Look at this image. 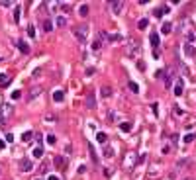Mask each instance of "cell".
Returning <instances> with one entry per match:
<instances>
[{
    "label": "cell",
    "mask_w": 196,
    "mask_h": 180,
    "mask_svg": "<svg viewBox=\"0 0 196 180\" xmlns=\"http://www.w3.org/2000/svg\"><path fill=\"white\" fill-rule=\"evenodd\" d=\"M165 14H169V6H159V8L153 12V16L155 18H163Z\"/></svg>",
    "instance_id": "cell-9"
},
{
    "label": "cell",
    "mask_w": 196,
    "mask_h": 180,
    "mask_svg": "<svg viewBox=\"0 0 196 180\" xmlns=\"http://www.w3.org/2000/svg\"><path fill=\"white\" fill-rule=\"evenodd\" d=\"M184 55L186 57H194L196 55V49H194L192 43H184Z\"/></svg>",
    "instance_id": "cell-10"
},
{
    "label": "cell",
    "mask_w": 196,
    "mask_h": 180,
    "mask_svg": "<svg viewBox=\"0 0 196 180\" xmlns=\"http://www.w3.org/2000/svg\"><path fill=\"white\" fill-rule=\"evenodd\" d=\"M78 14H81L83 18H86V16H88V6L83 4V6H81V10H78Z\"/></svg>",
    "instance_id": "cell-24"
},
{
    "label": "cell",
    "mask_w": 196,
    "mask_h": 180,
    "mask_svg": "<svg viewBox=\"0 0 196 180\" xmlns=\"http://www.w3.org/2000/svg\"><path fill=\"white\" fill-rule=\"evenodd\" d=\"M20 8H18V6H16V8H14V22H16V24H18V22H20Z\"/></svg>",
    "instance_id": "cell-33"
},
{
    "label": "cell",
    "mask_w": 196,
    "mask_h": 180,
    "mask_svg": "<svg viewBox=\"0 0 196 180\" xmlns=\"http://www.w3.org/2000/svg\"><path fill=\"white\" fill-rule=\"evenodd\" d=\"M16 45H18V49H20L22 53H30V45H28V43H26L24 39H20V41L16 43Z\"/></svg>",
    "instance_id": "cell-14"
},
{
    "label": "cell",
    "mask_w": 196,
    "mask_h": 180,
    "mask_svg": "<svg viewBox=\"0 0 196 180\" xmlns=\"http://www.w3.org/2000/svg\"><path fill=\"white\" fill-rule=\"evenodd\" d=\"M184 164H188V161H186V159H183V161H178V163H177V167H184Z\"/></svg>",
    "instance_id": "cell-42"
},
{
    "label": "cell",
    "mask_w": 196,
    "mask_h": 180,
    "mask_svg": "<svg viewBox=\"0 0 196 180\" xmlns=\"http://www.w3.org/2000/svg\"><path fill=\"white\" fill-rule=\"evenodd\" d=\"M63 100H65V94L61 90H55L53 92V102H63Z\"/></svg>",
    "instance_id": "cell-18"
},
{
    "label": "cell",
    "mask_w": 196,
    "mask_h": 180,
    "mask_svg": "<svg viewBox=\"0 0 196 180\" xmlns=\"http://www.w3.org/2000/svg\"><path fill=\"white\" fill-rule=\"evenodd\" d=\"M53 163H55L57 168H65V167H67V157H65V155H55Z\"/></svg>",
    "instance_id": "cell-5"
},
{
    "label": "cell",
    "mask_w": 196,
    "mask_h": 180,
    "mask_svg": "<svg viewBox=\"0 0 196 180\" xmlns=\"http://www.w3.org/2000/svg\"><path fill=\"white\" fill-rule=\"evenodd\" d=\"M96 141L100 143V145H106V143H108V135H106V133H102V131L96 133Z\"/></svg>",
    "instance_id": "cell-15"
},
{
    "label": "cell",
    "mask_w": 196,
    "mask_h": 180,
    "mask_svg": "<svg viewBox=\"0 0 196 180\" xmlns=\"http://www.w3.org/2000/svg\"><path fill=\"white\" fill-rule=\"evenodd\" d=\"M173 114H175V116H177V118H180V116H183V114H184V112H183V110H180V108H178V106L175 104V106H173Z\"/></svg>",
    "instance_id": "cell-29"
},
{
    "label": "cell",
    "mask_w": 196,
    "mask_h": 180,
    "mask_svg": "<svg viewBox=\"0 0 196 180\" xmlns=\"http://www.w3.org/2000/svg\"><path fill=\"white\" fill-rule=\"evenodd\" d=\"M128 86H129V90H132V92H133V94H137V92H139V86H137V84H135L133 80H132V82H129Z\"/></svg>",
    "instance_id": "cell-30"
},
{
    "label": "cell",
    "mask_w": 196,
    "mask_h": 180,
    "mask_svg": "<svg viewBox=\"0 0 196 180\" xmlns=\"http://www.w3.org/2000/svg\"><path fill=\"white\" fill-rule=\"evenodd\" d=\"M61 6V8L65 10V12H67V10H71V4H67V2H63V4H59Z\"/></svg>",
    "instance_id": "cell-40"
},
{
    "label": "cell",
    "mask_w": 196,
    "mask_h": 180,
    "mask_svg": "<svg viewBox=\"0 0 196 180\" xmlns=\"http://www.w3.org/2000/svg\"><path fill=\"white\" fill-rule=\"evenodd\" d=\"M108 39H110V41H122L124 37H122L120 33H110V35H108Z\"/></svg>",
    "instance_id": "cell-25"
},
{
    "label": "cell",
    "mask_w": 196,
    "mask_h": 180,
    "mask_svg": "<svg viewBox=\"0 0 196 180\" xmlns=\"http://www.w3.org/2000/svg\"><path fill=\"white\" fill-rule=\"evenodd\" d=\"M183 90H184V82H183V78H178L177 84H175V96H180Z\"/></svg>",
    "instance_id": "cell-11"
},
{
    "label": "cell",
    "mask_w": 196,
    "mask_h": 180,
    "mask_svg": "<svg viewBox=\"0 0 196 180\" xmlns=\"http://www.w3.org/2000/svg\"><path fill=\"white\" fill-rule=\"evenodd\" d=\"M12 80L10 78V75H6V73H0V84H8Z\"/></svg>",
    "instance_id": "cell-22"
},
{
    "label": "cell",
    "mask_w": 196,
    "mask_h": 180,
    "mask_svg": "<svg viewBox=\"0 0 196 180\" xmlns=\"http://www.w3.org/2000/svg\"><path fill=\"white\" fill-rule=\"evenodd\" d=\"M192 141H194V135H192V133L184 135V143H192Z\"/></svg>",
    "instance_id": "cell-37"
},
{
    "label": "cell",
    "mask_w": 196,
    "mask_h": 180,
    "mask_svg": "<svg viewBox=\"0 0 196 180\" xmlns=\"http://www.w3.org/2000/svg\"><path fill=\"white\" fill-rule=\"evenodd\" d=\"M28 35H30V37H35V27L33 26H28Z\"/></svg>",
    "instance_id": "cell-35"
},
{
    "label": "cell",
    "mask_w": 196,
    "mask_h": 180,
    "mask_svg": "<svg viewBox=\"0 0 196 180\" xmlns=\"http://www.w3.org/2000/svg\"><path fill=\"white\" fill-rule=\"evenodd\" d=\"M175 75H177L175 67H167L165 69V86H167V88H171V86H173V82H175Z\"/></svg>",
    "instance_id": "cell-3"
},
{
    "label": "cell",
    "mask_w": 196,
    "mask_h": 180,
    "mask_svg": "<svg viewBox=\"0 0 196 180\" xmlns=\"http://www.w3.org/2000/svg\"><path fill=\"white\" fill-rule=\"evenodd\" d=\"M0 6H4V8H10L12 2H10V0H8V2H6V0H0Z\"/></svg>",
    "instance_id": "cell-38"
},
{
    "label": "cell",
    "mask_w": 196,
    "mask_h": 180,
    "mask_svg": "<svg viewBox=\"0 0 196 180\" xmlns=\"http://www.w3.org/2000/svg\"><path fill=\"white\" fill-rule=\"evenodd\" d=\"M47 143H49V145H55V143H57V137H55V135H47Z\"/></svg>",
    "instance_id": "cell-34"
},
{
    "label": "cell",
    "mask_w": 196,
    "mask_h": 180,
    "mask_svg": "<svg viewBox=\"0 0 196 180\" xmlns=\"http://www.w3.org/2000/svg\"><path fill=\"white\" fill-rule=\"evenodd\" d=\"M183 180H192V178H183Z\"/></svg>",
    "instance_id": "cell-49"
},
{
    "label": "cell",
    "mask_w": 196,
    "mask_h": 180,
    "mask_svg": "<svg viewBox=\"0 0 196 180\" xmlns=\"http://www.w3.org/2000/svg\"><path fill=\"white\" fill-rule=\"evenodd\" d=\"M47 180H59V176H49Z\"/></svg>",
    "instance_id": "cell-46"
},
{
    "label": "cell",
    "mask_w": 196,
    "mask_h": 180,
    "mask_svg": "<svg viewBox=\"0 0 196 180\" xmlns=\"http://www.w3.org/2000/svg\"><path fill=\"white\" fill-rule=\"evenodd\" d=\"M100 47H102V43H100V39H96V41L92 43V49H94V51H98Z\"/></svg>",
    "instance_id": "cell-36"
},
{
    "label": "cell",
    "mask_w": 196,
    "mask_h": 180,
    "mask_svg": "<svg viewBox=\"0 0 196 180\" xmlns=\"http://www.w3.org/2000/svg\"><path fill=\"white\" fill-rule=\"evenodd\" d=\"M35 180H39V178H35Z\"/></svg>",
    "instance_id": "cell-50"
},
{
    "label": "cell",
    "mask_w": 196,
    "mask_h": 180,
    "mask_svg": "<svg viewBox=\"0 0 196 180\" xmlns=\"http://www.w3.org/2000/svg\"><path fill=\"white\" fill-rule=\"evenodd\" d=\"M88 149H90V155H92V161H94V164H98V155L94 153V147H92V145H88Z\"/></svg>",
    "instance_id": "cell-32"
},
{
    "label": "cell",
    "mask_w": 196,
    "mask_h": 180,
    "mask_svg": "<svg viewBox=\"0 0 196 180\" xmlns=\"http://www.w3.org/2000/svg\"><path fill=\"white\" fill-rule=\"evenodd\" d=\"M33 157H35V159H41V157H43V149L41 147H35L33 149Z\"/></svg>",
    "instance_id": "cell-26"
},
{
    "label": "cell",
    "mask_w": 196,
    "mask_h": 180,
    "mask_svg": "<svg viewBox=\"0 0 196 180\" xmlns=\"http://www.w3.org/2000/svg\"><path fill=\"white\" fill-rule=\"evenodd\" d=\"M126 55L128 57H135V59H137V57H139L141 55V45H139V41H129V45L126 47Z\"/></svg>",
    "instance_id": "cell-1"
},
{
    "label": "cell",
    "mask_w": 196,
    "mask_h": 180,
    "mask_svg": "<svg viewBox=\"0 0 196 180\" xmlns=\"http://www.w3.org/2000/svg\"><path fill=\"white\" fill-rule=\"evenodd\" d=\"M12 112H14V108H12L10 104H4L2 108H0V118H2V119L10 118V116H12Z\"/></svg>",
    "instance_id": "cell-4"
},
{
    "label": "cell",
    "mask_w": 196,
    "mask_h": 180,
    "mask_svg": "<svg viewBox=\"0 0 196 180\" xmlns=\"http://www.w3.org/2000/svg\"><path fill=\"white\" fill-rule=\"evenodd\" d=\"M38 96H41V88H39V86H33V88L30 90V94H28V98H30V100H35Z\"/></svg>",
    "instance_id": "cell-12"
},
{
    "label": "cell",
    "mask_w": 196,
    "mask_h": 180,
    "mask_svg": "<svg viewBox=\"0 0 196 180\" xmlns=\"http://www.w3.org/2000/svg\"><path fill=\"white\" fill-rule=\"evenodd\" d=\"M39 172H43V174L47 172V163H43V164H41V170H39Z\"/></svg>",
    "instance_id": "cell-43"
},
{
    "label": "cell",
    "mask_w": 196,
    "mask_h": 180,
    "mask_svg": "<svg viewBox=\"0 0 196 180\" xmlns=\"http://www.w3.org/2000/svg\"><path fill=\"white\" fill-rule=\"evenodd\" d=\"M33 131H26V133H22V141H24V143H30L32 139H33Z\"/></svg>",
    "instance_id": "cell-19"
},
{
    "label": "cell",
    "mask_w": 196,
    "mask_h": 180,
    "mask_svg": "<svg viewBox=\"0 0 196 180\" xmlns=\"http://www.w3.org/2000/svg\"><path fill=\"white\" fill-rule=\"evenodd\" d=\"M104 157H106V159H112V157H114V149L112 147H106L104 149Z\"/></svg>",
    "instance_id": "cell-27"
},
{
    "label": "cell",
    "mask_w": 196,
    "mask_h": 180,
    "mask_svg": "<svg viewBox=\"0 0 196 180\" xmlns=\"http://www.w3.org/2000/svg\"><path fill=\"white\" fill-rule=\"evenodd\" d=\"M43 30H45V32H53V22L45 20V22H43Z\"/></svg>",
    "instance_id": "cell-23"
},
{
    "label": "cell",
    "mask_w": 196,
    "mask_h": 180,
    "mask_svg": "<svg viewBox=\"0 0 196 180\" xmlns=\"http://www.w3.org/2000/svg\"><path fill=\"white\" fill-rule=\"evenodd\" d=\"M55 24L59 26V27H65V26H67V20H65V18L61 16V18H57V20H55Z\"/></svg>",
    "instance_id": "cell-31"
},
{
    "label": "cell",
    "mask_w": 196,
    "mask_h": 180,
    "mask_svg": "<svg viewBox=\"0 0 196 180\" xmlns=\"http://www.w3.org/2000/svg\"><path fill=\"white\" fill-rule=\"evenodd\" d=\"M132 124H129V121H124V124H120V129H122V131H124V133H129V131H132Z\"/></svg>",
    "instance_id": "cell-20"
},
{
    "label": "cell",
    "mask_w": 196,
    "mask_h": 180,
    "mask_svg": "<svg viewBox=\"0 0 196 180\" xmlns=\"http://www.w3.org/2000/svg\"><path fill=\"white\" fill-rule=\"evenodd\" d=\"M6 141L12 143V141H14V135H12V133H8V135H6Z\"/></svg>",
    "instance_id": "cell-44"
},
{
    "label": "cell",
    "mask_w": 196,
    "mask_h": 180,
    "mask_svg": "<svg viewBox=\"0 0 196 180\" xmlns=\"http://www.w3.org/2000/svg\"><path fill=\"white\" fill-rule=\"evenodd\" d=\"M4 149V141H0V151H2Z\"/></svg>",
    "instance_id": "cell-47"
},
{
    "label": "cell",
    "mask_w": 196,
    "mask_h": 180,
    "mask_svg": "<svg viewBox=\"0 0 196 180\" xmlns=\"http://www.w3.org/2000/svg\"><path fill=\"white\" fill-rule=\"evenodd\" d=\"M147 26H149V20L147 18H141L139 22H137V27H139V30H145Z\"/></svg>",
    "instance_id": "cell-21"
},
{
    "label": "cell",
    "mask_w": 196,
    "mask_h": 180,
    "mask_svg": "<svg viewBox=\"0 0 196 180\" xmlns=\"http://www.w3.org/2000/svg\"><path fill=\"white\" fill-rule=\"evenodd\" d=\"M171 30H173V24H171V22H165V24L161 26V33H163V35L171 33Z\"/></svg>",
    "instance_id": "cell-16"
},
{
    "label": "cell",
    "mask_w": 196,
    "mask_h": 180,
    "mask_svg": "<svg viewBox=\"0 0 196 180\" xmlns=\"http://www.w3.org/2000/svg\"><path fill=\"white\" fill-rule=\"evenodd\" d=\"M20 96H22V94H20V90H14V92H12V98H14V100H18Z\"/></svg>",
    "instance_id": "cell-41"
},
{
    "label": "cell",
    "mask_w": 196,
    "mask_h": 180,
    "mask_svg": "<svg viewBox=\"0 0 196 180\" xmlns=\"http://www.w3.org/2000/svg\"><path fill=\"white\" fill-rule=\"evenodd\" d=\"M45 121L47 124H53V121H57V116L55 114H45Z\"/></svg>",
    "instance_id": "cell-28"
},
{
    "label": "cell",
    "mask_w": 196,
    "mask_h": 180,
    "mask_svg": "<svg viewBox=\"0 0 196 180\" xmlns=\"http://www.w3.org/2000/svg\"><path fill=\"white\" fill-rule=\"evenodd\" d=\"M110 8H112L114 14H120L122 8H124V2H122V0H114V2H110Z\"/></svg>",
    "instance_id": "cell-8"
},
{
    "label": "cell",
    "mask_w": 196,
    "mask_h": 180,
    "mask_svg": "<svg viewBox=\"0 0 196 180\" xmlns=\"http://www.w3.org/2000/svg\"><path fill=\"white\" fill-rule=\"evenodd\" d=\"M151 108H153V114H155V116H159V104H157V102L151 104Z\"/></svg>",
    "instance_id": "cell-39"
},
{
    "label": "cell",
    "mask_w": 196,
    "mask_h": 180,
    "mask_svg": "<svg viewBox=\"0 0 196 180\" xmlns=\"http://www.w3.org/2000/svg\"><path fill=\"white\" fill-rule=\"evenodd\" d=\"M86 108H88V110H94V108H96V96H94V92H88V94H86Z\"/></svg>",
    "instance_id": "cell-7"
},
{
    "label": "cell",
    "mask_w": 196,
    "mask_h": 180,
    "mask_svg": "<svg viewBox=\"0 0 196 180\" xmlns=\"http://www.w3.org/2000/svg\"><path fill=\"white\" fill-rule=\"evenodd\" d=\"M149 39H151V45H153V49H155V51H159V35L153 32V33L149 35Z\"/></svg>",
    "instance_id": "cell-13"
},
{
    "label": "cell",
    "mask_w": 196,
    "mask_h": 180,
    "mask_svg": "<svg viewBox=\"0 0 196 180\" xmlns=\"http://www.w3.org/2000/svg\"><path fill=\"white\" fill-rule=\"evenodd\" d=\"M100 94H102V98H110L112 96V88L110 86H102V88H100Z\"/></svg>",
    "instance_id": "cell-17"
},
{
    "label": "cell",
    "mask_w": 196,
    "mask_h": 180,
    "mask_svg": "<svg viewBox=\"0 0 196 180\" xmlns=\"http://www.w3.org/2000/svg\"><path fill=\"white\" fill-rule=\"evenodd\" d=\"M4 121H6V119H2V118H0V127H2V125H4Z\"/></svg>",
    "instance_id": "cell-48"
},
{
    "label": "cell",
    "mask_w": 196,
    "mask_h": 180,
    "mask_svg": "<svg viewBox=\"0 0 196 180\" xmlns=\"http://www.w3.org/2000/svg\"><path fill=\"white\" fill-rule=\"evenodd\" d=\"M20 168H22V172H32L33 170V164H32L30 159H22L20 161Z\"/></svg>",
    "instance_id": "cell-6"
},
{
    "label": "cell",
    "mask_w": 196,
    "mask_h": 180,
    "mask_svg": "<svg viewBox=\"0 0 196 180\" xmlns=\"http://www.w3.org/2000/svg\"><path fill=\"white\" fill-rule=\"evenodd\" d=\"M73 33H75V37L81 41V43H86V35H88V27L86 26H77L75 30H73Z\"/></svg>",
    "instance_id": "cell-2"
},
{
    "label": "cell",
    "mask_w": 196,
    "mask_h": 180,
    "mask_svg": "<svg viewBox=\"0 0 196 180\" xmlns=\"http://www.w3.org/2000/svg\"><path fill=\"white\" fill-rule=\"evenodd\" d=\"M169 151H171V147H169V145H165V147H163V155H167Z\"/></svg>",
    "instance_id": "cell-45"
}]
</instances>
